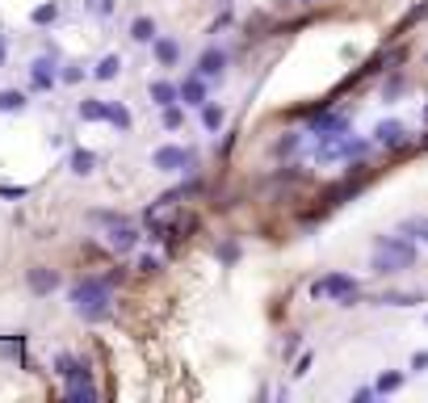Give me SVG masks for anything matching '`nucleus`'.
<instances>
[{"instance_id":"f257e3e1","label":"nucleus","mask_w":428,"mask_h":403,"mask_svg":"<svg viewBox=\"0 0 428 403\" xmlns=\"http://www.w3.org/2000/svg\"><path fill=\"white\" fill-rule=\"evenodd\" d=\"M114 282H118V273L84 277L80 286H72V311L84 324H101L105 315H110V302H114Z\"/></svg>"},{"instance_id":"f03ea898","label":"nucleus","mask_w":428,"mask_h":403,"mask_svg":"<svg viewBox=\"0 0 428 403\" xmlns=\"http://www.w3.org/2000/svg\"><path fill=\"white\" fill-rule=\"evenodd\" d=\"M416 244L411 235H378L373 239V257H369V269L378 277H391V273H403V269H416Z\"/></svg>"},{"instance_id":"7ed1b4c3","label":"nucleus","mask_w":428,"mask_h":403,"mask_svg":"<svg viewBox=\"0 0 428 403\" xmlns=\"http://www.w3.org/2000/svg\"><path fill=\"white\" fill-rule=\"evenodd\" d=\"M311 298H332L336 307H353V302L361 298V286L349 273H324V277L311 282Z\"/></svg>"},{"instance_id":"20e7f679","label":"nucleus","mask_w":428,"mask_h":403,"mask_svg":"<svg viewBox=\"0 0 428 403\" xmlns=\"http://www.w3.org/2000/svg\"><path fill=\"white\" fill-rule=\"evenodd\" d=\"M55 366H59V378L68 382V399H72V403H93V399H97V386H93V378H88V366H80L76 357H68V353H59Z\"/></svg>"},{"instance_id":"39448f33","label":"nucleus","mask_w":428,"mask_h":403,"mask_svg":"<svg viewBox=\"0 0 428 403\" xmlns=\"http://www.w3.org/2000/svg\"><path fill=\"white\" fill-rule=\"evenodd\" d=\"M193 160H197V156H193L189 147H173V143H168V147H155V156H151V164H155L159 173H189Z\"/></svg>"},{"instance_id":"423d86ee","label":"nucleus","mask_w":428,"mask_h":403,"mask_svg":"<svg viewBox=\"0 0 428 403\" xmlns=\"http://www.w3.org/2000/svg\"><path fill=\"white\" fill-rule=\"evenodd\" d=\"M55 80H59V72H55V50H50V55H38V59L30 63V88L46 92V88H55Z\"/></svg>"},{"instance_id":"0eeeda50","label":"nucleus","mask_w":428,"mask_h":403,"mask_svg":"<svg viewBox=\"0 0 428 403\" xmlns=\"http://www.w3.org/2000/svg\"><path fill=\"white\" fill-rule=\"evenodd\" d=\"M311 135H315V139H336V135H349V118H344V114H332V106H328L324 114H315Z\"/></svg>"},{"instance_id":"6e6552de","label":"nucleus","mask_w":428,"mask_h":403,"mask_svg":"<svg viewBox=\"0 0 428 403\" xmlns=\"http://www.w3.org/2000/svg\"><path fill=\"white\" fill-rule=\"evenodd\" d=\"M193 72H202L206 80H223V72H227V50L206 46L202 55H197V68H193Z\"/></svg>"},{"instance_id":"1a4fd4ad","label":"nucleus","mask_w":428,"mask_h":403,"mask_svg":"<svg viewBox=\"0 0 428 403\" xmlns=\"http://www.w3.org/2000/svg\"><path fill=\"white\" fill-rule=\"evenodd\" d=\"M105 244H110V252L126 257V252H135V244H139V231H135V227H126V223H114L110 231H105Z\"/></svg>"},{"instance_id":"9d476101","label":"nucleus","mask_w":428,"mask_h":403,"mask_svg":"<svg viewBox=\"0 0 428 403\" xmlns=\"http://www.w3.org/2000/svg\"><path fill=\"white\" fill-rule=\"evenodd\" d=\"M373 143L395 151V147H403V143H407V126H403V122H395V118H387V122L373 126Z\"/></svg>"},{"instance_id":"9b49d317","label":"nucleus","mask_w":428,"mask_h":403,"mask_svg":"<svg viewBox=\"0 0 428 403\" xmlns=\"http://www.w3.org/2000/svg\"><path fill=\"white\" fill-rule=\"evenodd\" d=\"M26 282H30V290H34L38 298H46L50 290L59 286V273H55V269H46V265H34V269L26 273Z\"/></svg>"},{"instance_id":"f8f14e48","label":"nucleus","mask_w":428,"mask_h":403,"mask_svg":"<svg viewBox=\"0 0 428 403\" xmlns=\"http://www.w3.org/2000/svg\"><path fill=\"white\" fill-rule=\"evenodd\" d=\"M147 97H151V106H159V110H168V106H177V101H181V84H168V80H155V84H147Z\"/></svg>"},{"instance_id":"ddd939ff","label":"nucleus","mask_w":428,"mask_h":403,"mask_svg":"<svg viewBox=\"0 0 428 403\" xmlns=\"http://www.w3.org/2000/svg\"><path fill=\"white\" fill-rule=\"evenodd\" d=\"M181 101L185 106H206V76L202 72H193V76H185V84H181Z\"/></svg>"},{"instance_id":"4468645a","label":"nucleus","mask_w":428,"mask_h":403,"mask_svg":"<svg viewBox=\"0 0 428 403\" xmlns=\"http://www.w3.org/2000/svg\"><path fill=\"white\" fill-rule=\"evenodd\" d=\"M151 50H155L159 68H177V63H181V42H177V38H155Z\"/></svg>"},{"instance_id":"2eb2a0df","label":"nucleus","mask_w":428,"mask_h":403,"mask_svg":"<svg viewBox=\"0 0 428 403\" xmlns=\"http://www.w3.org/2000/svg\"><path fill=\"white\" fill-rule=\"evenodd\" d=\"M373 302H378V307H416V302H424V294H416V290H387Z\"/></svg>"},{"instance_id":"dca6fc26","label":"nucleus","mask_w":428,"mask_h":403,"mask_svg":"<svg viewBox=\"0 0 428 403\" xmlns=\"http://www.w3.org/2000/svg\"><path fill=\"white\" fill-rule=\"evenodd\" d=\"M30 106L21 88H0V114H21Z\"/></svg>"},{"instance_id":"f3484780","label":"nucleus","mask_w":428,"mask_h":403,"mask_svg":"<svg viewBox=\"0 0 428 403\" xmlns=\"http://www.w3.org/2000/svg\"><path fill=\"white\" fill-rule=\"evenodd\" d=\"M105 122H110V126H118L122 135L135 126V118H130V110L122 106V101H110V110H105Z\"/></svg>"},{"instance_id":"a211bd4d","label":"nucleus","mask_w":428,"mask_h":403,"mask_svg":"<svg viewBox=\"0 0 428 403\" xmlns=\"http://www.w3.org/2000/svg\"><path fill=\"white\" fill-rule=\"evenodd\" d=\"M68 168H72L76 177H88V173L97 168V156H93V151H84V147H76L72 156H68Z\"/></svg>"},{"instance_id":"6ab92c4d","label":"nucleus","mask_w":428,"mask_h":403,"mask_svg":"<svg viewBox=\"0 0 428 403\" xmlns=\"http://www.w3.org/2000/svg\"><path fill=\"white\" fill-rule=\"evenodd\" d=\"M105 110H110V101H97V97H84L76 114H80L84 122H105Z\"/></svg>"},{"instance_id":"aec40b11","label":"nucleus","mask_w":428,"mask_h":403,"mask_svg":"<svg viewBox=\"0 0 428 403\" xmlns=\"http://www.w3.org/2000/svg\"><path fill=\"white\" fill-rule=\"evenodd\" d=\"M223 122H227L223 106H214V101H206V106H202V126H206V130H223Z\"/></svg>"},{"instance_id":"412c9836","label":"nucleus","mask_w":428,"mask_h":403,"mask_svg":"<svg viewBox=\"0 0 428 403\" xmlns=\"http://www.w3.org/2000/svg\"><path fill=\"white\" fill-rule=\"evenodd\" d=\"M130 38L135 42H155V21L151 17H135L130 21Z\"/></svg>"},{"instance_id":"4be33fe9","label":"nucleus","mask_w":428,"mask_h":403,"mask_svg":"<svg viewBox=\"0 0 428 403\" xmlns=\"http://www.w3.org/2000/svg\"><path fill=\"white\" fill-rule=\"evenodd\" d=\"M30 21H34V26H55V21H59V5H55V0H50V5H38V9L30 13Z\"/></svg>"},{"instance_id":"5701e85b","label":"nucleus","mask_w":428,"mask_h":403,"mask_svg":"<svg viewBox=\"0 0 428 403\" xmlns=\"http://www.w3.org/2000/svg\"><path fill=\"white\" fill-rule=\"evenodd\" d=\"M118 72H122V55H105V59L97 63V72H93V76H97V80H114Z\"/></svg>"},{"instance_id":"b1692460","label":"nucleus","mask_w":428,"mask_h":403,"mask_svg":"<svg viewBox=\"0 0 428 403\" xmlns=\"http://www.w3.org/2000/svg\"><path fill=\"white\" fill-rule=\"evenodd\" d=\"M373 386H378V395H395V391L403 386V374H399V370H387V374H378V382H373Z\"/></svg>"},{"instance_id":"393cba45","label":"nucleus","mask_w":428,"mask_h":403,"mask_svg":"<svg viewBox=\"0 0 428 403\" xmlns=\"http://www.w3.org/2000/svg\"><path fill=\"white\" fill-rule=\"evenodd\" d=\"M403 231H407L411 239H420V244H428V219H407V223H403Z\"/></svg>"},{"instance_id":"a878e982","label":"nucleus","mask_w":428,"mask_h":403,"mask_svg":"<svg viewBox=\"0 0 428 403\" xmlns=\"http://www.w3.org/2000/svg\"><path fill=\"white\" fill-rule=\"evenodd\" d=\"M185 126V110L181 106H168L164 110V130H181Z\"/></svg>"},{"instance_id":"bb28decb","label":"nucleus","mask_w":428,"mask_h":403,"mask_svg":"<svg viewBox=\"0 0 428 403\" xmlns=\"http://www.w3.org/2000/svg\"><path fill=\"white\" fill-rule=\"evenodd\" d=\"M84 5H88V9H93L97 17H110V13L118 9V0H84Z\"/></svg>"},{"instance_id":"cd10ccee","label":"nucleus","mask_w":428,"mask_h":403,"mask_svg":"<svg viewBox=\"0 0 428 403\" xmlns=\"http://www.w3.org/2000/svg\"><path fill=\"white\" fill-rule=\"evenodd\" d=\"M219 261H223V265H235V261H240V244H235V239H227V244L219 248Z\"/></svg>"},{"instance_id":"c85d7f7f","label":"nucleus","mask_w":428,"mask_h":403,"mask_svg":"<svg viewBox=\"0 0 428 403\" xmlns=\"http://www.w3.org/2000/svg\"><path fill=\"white\" fill-rule=\"evenodd\" d=\"M298 143H302V135H286V139L278 143V156H290V151H298Z\"/></svg>"},{"instance_id":"c756f323","label":"nucleus","mask_w":428,"mask_h":403,"mask_svg":"<svg viewBox=\"0 0 428 403\" xmlns=\"http://www.w3.org/2000/svg\"><path fill=\"white\" fill-rule=\"evenodd\" d=\"M88 219H93V223H110V227H114V223H126V219H122V215H114V210H93Z\"/></svg>"},{"instance_id":"7c9ffc66","label":"nucleus","mask_w":428,"mask_h":403,"mask_svg":"<svg viewBox=\"0 0 428 403\" xmlns=\"http://www.w3.org/2000/svg\"><path fill=\"white\" fill-rule=\"evenodd\" d=\"M30 193V185H0V197H13V202H21Z\"/></svg>"},{"instance_id":"2f4dec72","label":"nucleus","mask_w":428,"mask_h":403,"mask_svg":"<svg viewBox=\"0 0 428 403\" xmlns=\"http://www.w3.org/2000/svg\"><path fill=\"white\" fill-rule=\"evenodd\" d=\"M59 80H64V84H80V80H84V68H76V63H72V68H64V72H59Z\"/></svg>"},{"instance_id":"473e14b6","label":"nucleus","mask_w":428,"mask_h":403,"mask_svg":"<svg viewBox=\"0 0 428 403\" xmlns=\"http://www.w3.org/2000/svg\"><path fill=\"white\" fill-rule=\"evenodd\" d=\"M403 88H407V80H403V76L395 72V76H391V84H387V101H395V97H399Z\"/></svg>"},{"instance_id":"72a5a7b5","label":"nucleus","mask_w":428,"mask_h":403,"mask_svg":"<svg viewBox=\"0 0 428 403\" xmlns=\"http://www.w3.org/2000/svg\"><path fill=\"white\" fill-rule=\"evenodd\" d=\"M424 370H428V348H420L411 357V374H424Z\"/></svg>"},{"instance_id":"f704fd0d","label":"nucleus","mask_w":428,"mask_h":403,"mask_svg":"<svg viewBox=\"0 0 428 403\" xmlns=\"http://www.w3.org/2000/svg\"><path fill=\"white\" fill-rule=\"evenodd\" d=\"M311 362H315V357H311V353H302V357L294 362V378H307V370H311Z\"/></svg>"},{"instance_id":"c9c22d12","label":"nucleus","mask_w":428,"mask_h":403,"mask_svg":"<svg viewBox=\"0 0 428 403\" xmlns=\"http://www.w3.org/2000/svg\"><path fill=\"white\" fill-rule=\"evenodd\" d=\"M139 269L143 273H159V257H139Z\"/></svg>"},{"instance_id":"e433bc0d","label":"nucleus","mask_w":428,"mask_h":403,"mask_svg":"<svg viewBox=\"0 0 428 403\" xmlns=\"http://www.w3.org/2000/svg\"><path fill=\"white\" fill-rule=\"evenodd\" d=\"M373 395H378V386H361V391H353V399H357V403H369Z\"/></svg>"},{"instance_id":"4c0bfd02","label":"nucleus","mask_w":428,"mask_h":403,"mask_svg":"<svg viewBox=\"0 0 428 403\" xmlns=\"http://www.w3.org/2000/svg\"><path fill=\"white\" fill-rule=\"evenodd\" d=\"M5 59H9V38L0 34V68H5Z\"/></svg>"},{"instance_id":"58836bf2","label":"nucleus","mask_w":428,"mask_h":403,"mask_svg":"<svg viewBox=\"0 0 428 403\" xmlns=\"http://www.w3.org/2000/svg\"><path fill=\"white\" fill-rule=\"evenodd\" d=\"M298 5H319V0H298Z\"/></svg>"},{"instance_id":"ea45409f","label":"nucleus","mask_w":428,"mask_h":403,"mask_svg":"<svg viewBox=\"0 0 428 403\" xmlns=\"http://www.w3.org/2000/svg\"><path fill=\"white\" fill-rule=\"evenodd\" d=\"M424 122H428V106H424Z\"/></svg>"}]
</instances>
